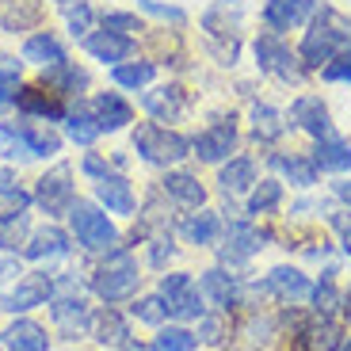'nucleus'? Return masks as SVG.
I'll return each instance as SVG.
<instances>
[{
    "label": "nucleus",
    "mask_w": 351,
    "mask_h": 351,
    "mask_svg": "<svg viewBox=\"0 0 351 351\" xmlns=\"http://www.w3.org/2000/svg\"><path fill=\"white\" fill-rule=\"evenodd\" d=\"M306 69H321L336 53H351V16H343L332 4H321L309 19V31L298 46Z\"/></svg>",
    "instance_id": "obj_1"
},
{
    "label": "nucleus",
    "mask_w": 351,
    "mask_h": 351,
    "mask_svg": "<svg viewBox=\"0 0 351 351\" xmlns=\"http://www.w3.org/2000/svg\"><path fill=\"white\" fill-rule=\"evenodd\" d=\"M141 287V271H138V260H134L130 248L114 245L111 252H107V260L96 267V275H92V290H96V298H104L107 306H114V302H126L134 298Z\"/></svg>",
    "instance_id": "obj_2"
},
{
    "label": "nucleus",
    "mask_w": 351,
    "mask_h": 351,
    "mask_svg": "<svg viewBox=\"0 0 351 351\" xmlns=\"http://www.w3.org/2000/svg\"><path fill=\"white\" fill-rule=\"evenodd\" d=\"M134 149L153 168H176L191 157V141L160 123H138L134 126Z\"/></svg>",
    "instance_id": "obj_3"
},
{
    "label": "nucleus",
    "mask_w": 351,
    "mask_h": 351,
    "mask_svg": "<svg viewBox=\"0 0 351 351\" xmlns=\"http://www.w3.org/2000/svg\"><path fill=\"white\" fill-rule=\"evenodd\" d=\"M252 53H256V69L275 77L279 84H302V77H306L302 53L290 50V43L279 31H260L252 43Z\"/></svg>",
    "instance_id": "obj_4"
},
{
    "label": "nucleus",
    "mask_w": 351,
    "mask_h": 351,
    "mask_svg": "<svg viewBox=\"0 0 351 351\" xmlns=\"http://www.w3.org/2000/svg\"><path fill=\"white\" fill-rule=\"evenodd\" d=\"M69 226H73L77 245L88 248V252H111L119 245V229H114V221L107 218L104 206H96V202H84V199L73 202Z\"/></svg>",
    "instance_id": "obj_5"
},
{
    "label": "nucleus",
    "mask_w": 351,
    "mask_h": 351,
    "mask_svg": "<svg viewBox=\"0 0 351 351\" xmlns=\"http://www.w3.org/2000/svg\"><path fill=\"white\" fill-rule=\"evenodd\" d=\"M160 298L168 302V317H176V321H199L206 313V298L187 271H168L160 279Z\"/></svg>",
    "instance_id": "obj_6"
},
{
    "label": "nucleus",
    "mask_w": 351,
    "mask_h": 351,
    "mask_svg": "<svg viewBox=\"0 0 351 351\" xmlns=\"http://www.w3.org/2000/svg\"><path fill=\"white\" fill-rule=\"evenodd\" d=\"M237 119L229 114V119H214V123H206L199 134H195L191 141V157H199L202 165H226L229 153L237 149Z\"/></svg>",
    "instance_id": "obj_7"
},
{
    "label": "nucleus",
    "mask_w": 351,
    "mask_h": 351,
    "mask_svg": "<svg viewBox=\"0 0 351 351\" xmlns=\"http://www.w3.org/2000/svg\"><path fill=\"white\" fill-rule=\"evenodd\" d=\"M290 126H298V130H306L313 141L321 138H336V123H332V111H328V104L317 92H302V96L290 99V111H287Z\"/></svg>",
    "instance_id": "obj_8"
},
{
    "label": "nucleus",
    "mask_w": 351,
    "mask_h": 351,
    "mask_svg": "<svg viewBox=\"0 0 351 351\" xmlns=\"http://www.w3.org/2000/svg\"><path fill=\"white\" fill-rule=\"evenodd\" d=\"M58 290V279L46 271H35V275H23L19 282H12L4 294H0V309L4 313H27V309H38L53 298Z\"/></svg>",
    "instance_id": "obj_9"
},
{
    "label": "nucleus",
    "mask_w": 351,
    "mask_h": 351,
    "mask_svg": "<svg viewBox=\"0 0 351 351\" xmlns=\"http://www.w3.org/2000/svg\"><path fill=\"white\" fill-rule=\"evenodd\" d=\"M35 202L43 206L50 218H58V214H69L73 202H77V187H73V168L69 165H58L50 168V172L43 176L35 184Z\"/></svg>",
    "instance_id": "obj_10"
},
{
    "label": "nucleus",
    "mask_w": 351,
    "mask_h": 351,
    "mask_svg": "<svg viewBox=\"0 0 351 351\" xmlns=\"http://www.w3.org/2000/svg\"><path fill=\"white\" fill-rule=\"evenodd\" d=\"M263 241H267V233H260L248 218H233L226 226V233H221V248H218L221 267H226V263L229 267H233V263H245L248 256H256L263 248Z\"/></svg>",
    "instance_id": "obj_11"
},
{
    "label": "nucleus",
    "mask_w": 351,
    "mask_h": 351,
    "mask_svg": "<svg viewBox=\"0 0 351 351\" xmlns=\"http://www.w3.org/2000/svg\"><path fill=\"white\" fill-rule=\"evenodd\" d=\"M199 290H202V298H206V306H214L218 313H229V309L241 306V298H245V282H241V275H229L226 267L202 271Z\"/></svg>",
    "instance_id": "obj_12"
},
{
    "label": "nucleus",
    "mask_w": 351,
    "mask_h": 351,
    "mask_svg": "<svg viewBox=\"0 0 351 351\" xmlns=\"http://www.w3.org/2000/svg\"><path fill=\"white\" fill-rule=\"evenodd\" d=\"M141 107H145V114H149L153 123L165 126V123H180L191 111V96L180 84H160V88H153V92L141 96Z\"/></svg>",
    "instance_id": "obj_13"
},
{
    "label": "nucleus",
    "mask_w": 351,
    "mask_h": 351,
    "mask_svg": "<svg viewBox=\"0 0 351 351\" xmlns=\"http://www.w3.org/2000/svg\"><path fill=\"white\" fill-rule=\"evenodd\" d=\"M317 12V0H267L260 12V19L267 23V31H298L313 19Z\"/></svg>",
    "instance_id": "obj_14"
},
{
    "label": "nucleus",
    "mask_w": 351,
    "mask_h": 351,
    "mask_svg": "<svg viewBox=\"0 0 351 351\" xmlns=\"http://www.w3.org/2000/svg\"><path fill=\"white\" fill-rule=\"evenodd\" d=\"M263 290L271 294V298L287 302V306H298V302H309V294H313V282H309L306 271H298V267H271L267 271V279H263Z\"/></svg>",
    "instance_id": "obj_15"
},
{
    "label": "nucleus",
    "mask_w": 351,
    "mask_h": 351,
    "mask_svg": "<svg viewBox=\"0 0 351 351\" xmlns=\"http://www.w3.org/2000/svg\"><path fill=\"white\" fill-rule=\"evenodd\" d=\"M84 50H88V58H96L104 65H123V62H130V53H134V35L99 27V31L84 35Z\"/></svg>",
    "instance_id": "obj_16"
},
{
    "label": "nucleus",
    "mask_w": 351,
    "mask_h": 351,
    "mask_svg": "<svg viewBox=\"0 0 351 351\" xmlns=\"http://www.w3.org/2000/svg\"><path fill=\"white\" fill-rule=\"evenodd\" d=\"M16 107H19V114H31V119H43V123H58V119L69 114L62 96L58 92H46V88H19Z\"/></svg>",
    "instance_id": "obj_17"
},
{
    "label": "nucleus",
    "mask_w": 351,
    "mask_h": 351,
    "mask_svg": "<svg viewBox=\"0 0 351 351\" xmlns=\"http://www.w3.org/2000/svg\"><path fill=\"white\" fill-rule=\"evenodd\" d=\"M260 184V176H256V160L248 153L241 157H229L226 165L218 168V187L226 199H237V195H248L252 187Z\"/></svg>",
    "instance_id": "obj_18"
},
{
    "label": "nucleus",
    "mask_w": 351,
    "mask_h": 351,
    "mask_svg": "<svg viewBox=\"0 0 351 351\" xmlns=\"http://www.w3.org/2000/svg\"><path fill=\"white\" fill-rule=\"evenodd\" d=\"M50 317L58 321V328L69 332V336L92 332V309H88V302L77 298V294H58V298H50Z\"/></svg>",
    "instance_id": "obj_19"
},
{
    "label": "nucleus",
    "mask_w": 351,
    "mask_h": 351,
    "mask_svg": "<svg viewBox=\"0 0 351 351\" xmlns=\"http://www.w3.org/2000/svg\"><path fill=\"white\" fill-rule=\"evenodd\" d=\"M96 202L107 214H119V218H130L134 214V187L126 176L107 172L104 180H96Z\"/></svg>",
    "instance_id": "obj_20"
},
{
    "label": "nucleus",
    "mask_w": 351,
    "mask_h": 351,
    "mask_svg": "<svg viewBox=\"0 0 351 351\" xmlns=\"http://www.w3.org/2000/svg\"><path fill=\"white\" fill-rule=\"evenodd\" d=\"M160 191H165L172 202L187 206V210H199V206H206V187L199 184V176H195V172H184V168H172V172L160 180Z\"/></svg>",
    "instance_id": "obj_21"
},
{
    "label": "nucleus",
    "mask_w": 351,
    "mask_h": 351,
    "mask_svg": "<svg viewBox=\"0 0 351 351\" xmlns=\"http://www.w3.org/2000/svg\"><path fill=\"white\" fill-rule=\"evenodd\" d=\"M221 233H226L221 218H218L214 210H206V206H199V214H187V218L180 221V237H184L187 245H195V248H210V245H218Z\"/></svg>",
    "instance_id": "obj_22"
},
{
    "label": "nucleus",
    "mask_w": 351,
    "mask_h": 351,
    "mask_svg": "<svg viewBox=\"0 0 351 351\" xmlns=\"http://www.w3.org/2000/svg\"><path fill=\"white\" fill-rule=\"evenodd\" d=\"M88 107H92V114H96L99 130H107V134H114V130H123V126L134 123V107L126 104L119 92H99V96H92Z\"/></svg>",
    "instance_id": "obj_23"
},
{
    "label": "nucleus",
    "mask_w": 351,
    "mask_h": 351,
    "mask_svg": "<svg viewBox=\"0 0 351 351\" xmlns=\"http://www.w3.org/2000/svg\"><path fill=\"white\" fill-rule=\"evenodd\" d=\"M23 256L27 260H62V256H69V233L58 226L35 229L23 245Z\"/></svg>",
    "instance_id": "obj_24"
},
{
    "label": "nucleus",
    "mask_w": 351,
    "mask_h": 351,
    "mask_svg": "<svg viewBox=\"0 0 351 351\" xmlns=\"http://www.w3.org/2000/svg\"><path fill=\"white\" fill-rule=\"evenodd\" d=\"M0 340H4V351H50V336H46V328L38 325V321H31V317L12 321Z\"/></svg>",
    "instance_id": "obj_25"
},
{
    "label": "nucleus",
    "mask_w": 351,
    "mask_h": 351,
    "mask_svg": "<svg viewBox=\"0 0 351 351\" xmlns=\"http://www.w3.org/2000/svg\"><path fill=\"white\" fill-rule=\"evenodd\" d=\"M248 123H252V138L260 141V145H275V141L290 130V119L279 111V107H271V104H252Z\"/></svg>",
    "instance_id": "obj_26"
},
{
    "label": "nucleus",
    "mask_w": 351,
    "mask_h": 351,
    "mask_svg": "<svg viewBox=\"0 0 351 351\" xmlns=\"http://www.w3.org/2000/svg\"><path fill=\"white\" fill-rule=\"evenodd\" d=\"M267 160H271L275 172H282L290 184L302 187V191H309V187L317 184V176H321V168H317L313 157H306V153H290V157L287 153H271Z\"/></svg>",
    "instance_id": "obj_27"
},
{
    "label": "nucleus",
    "mask_w": 351,
    "mask_h": 351,
    "mask_svg": "<svg viewBox=\"0 0 351 351\" xmlns=\"http://www.w3.org/2000/svg\"><path fill=\"white\" fill-rule=\"evenodd\" d=\"M23 58L31 65H43V69H53V65L69 62V58H65L62 38L53 35V31H38V35L27 38V43H23Z\"/></svg>",
    "instance_id": "obj_28"
},
{
    "label": "nucleus",
    "mask_w": 351,
    "mask_h": 351,
    "mask_svg": "<svg viewBox=\"0 0 351 351\" xmlns=\"http://www.w3.org/2000/svg\"><path fill=\"white\" fill-rule=\"evenodd\" d=\"M340 343H343L340 328L325 317H317L313 325H306L294 336V351H340Z\"/></svg>",
    "instance_id": "obj_29"
},
{
    "label": "nucleus",
    "mask_w": 351,
    "mask_h": 351,
    "mask_svg": "<svg viewBox=\"0 0 351 351\" xmlns=\"http://www.w3.org/2000/svg\"><path fill=\"white\" fill-rule=\"evenodd\" d=\"M313 165L321 168V172H332V176H343L351 168V145L343 138H321L313 145Z\"/></svg>",
    "instance_id": "obj_30"
},
{
    "label": "nucleus",
    "mask_w": 351,
    "mask_h": 351,
    "mask_svg": "<svg viewBox=\"0 0 351 351\" xmlns=\"http://www.w3.org/2000/svg\"><path fill=\"white\" fill-rule=\"evenodd\" d=\"M43 84H50L58 96H80L88 88V73L77 62H62V65H53V69L43 73Z\"/></svg>",
    "instance_id": "obj_31"
},
{
    "label": "nucleus",
    "mask_w": 351,
    "mask_h": 351,
    "mask_svg": "<svg viewBox=\"0 0 351 351\" xmlns=\"http://www.w3.org/2000/svg\"><path fill=\"white\" fill-rule=\"evenodd\" d=\"M153 77H157V62H123V65H111V80L126 92H141L149 88Z\"/></svg>",
    "instance_id": "obj_32"
},
{
    "label": "nucleus",
    "mask_w": 351,
    "mask_h": 351,
    "mask_svg": "<svg viewBox=\"0 0 351 351\" xmlns=\"http://www.w3.org/2000/svg\"><path fill=\"white\" fill-rule=\"evenodd\" d=\"M99 123H96V114H92V107L77 104L69 114H65V138L77 141V145H92V141L99 138Z\"/></svg>",
    "instance_id": "obj_33"
},
{
    "label": "nucleus",
    "mask_w": 351,
    "mask_h": 351,
    "mask_svg": "<svg viewBox=\"0 0 351 351\" xmlns=\"http://www.w3.org/2000/svg\"><path fill=\"white\" fill-rule=\"evenodd\" d=\"M282 202V180H260V184L248 191L245 214L248 218H260V214H275Z\"/></svg>",
    "instance_id": "obj_34"
},
{
    "label": "nucleus",
    "mask_w": 351,
    "mask_h": 351,
    "mask_svg": "<svg viewBox=\"0 0 351 351\" xmlns=\"http://www.w3.org/2000/svg\"><path fill=\"white\" fill-rule=\"evenodd\" d=\"M92 336H96L99 343H111V348H123L126 340H130V328H126L123 313H114L111 306L104 309V313L92 317Z\"/></svg>",
    "instance_id": "obj_35"
},
{
    "label": "nucleus",
    "mask_w": 351,
    "mask_h": 351,
    "mask_svg": "<svg viewBox=\"0 0 351 351\" xmlns=\"http://www.w3.org/2000/svg\"><path fill=\"white\" fill-rule=\"evenodd\" d=\"M27 206H31V195L12 180V172H4V176H0V221L19 218Z\"/></svg>",
    "instance_id": "obj_36"
},
{
    "label": "nucleus",
    "mask_w": 351,
    "mask_h": 351,
    "mask_svg": "<svg viewBox=\"0 0 351 351\" xmlns=\"http://www.w3.org/2000/svg\"><path fill=\"white\" fill-rule=\"evenodd\" d=\"M332 275H336V271L328 267V271H325V279L317 282V287H313V294H309V302H313V313H317V317H325V321H328V317H332L336 309L343 306V294L332 287Z\"/></svg>",
    "instance_id": "obj_37"
},
{
    "label": "nucleus",
    "mask_w": 351,
    "mask_h": 351,
    "mask_svg": "<svg viewBox=\"0 0 351 351\" xmlns=\"http://www.w3.org/2000/svg\"><path fill=\"white\" fill-rule=\"evenodd\" d=\"M199 336L184 325H160L157 328V340H153V351H195Z\"/></svg>",
    "instance_id": "obj_38"
},
{
    "label": "nucleus",
    "mask_w": 351,
    "mask_h": 351,
    "mask_svg": "<svg viewBox=\"0 0 351 351\" xmlns=\"http://www.w3.org/2000/svg\"><path fill=\"white\" fill-rule=\"evenodd\" d=\"M130 317H138L141 325H149V328H160L168 321V302L160 298V290L157 294H145V298H138L130 306Z\"/></svg>",
    "instance_id": "obj_39"
},
{
    "label": "nucleus",
    "mask_w": 351,
    "mask_h": 351,
    "mask_svg": "<svg viewBox=\"0 0 351 351\" xmlns=\"http://www.w3.org/2000/svg\"><path fill=\"white\" fill-rule=\"evenodd\" d=\"M19 62H12V58H4L0 53V107L4 104H16V92H19Z\"/></svg>",
    "instance_id": "obj_40"
},
{
    "label": "nucleus",
    "mask_w": 351,
    "mask_h": 351,
    "mask_svg": "<svg viewBox=\"0 0 351 351\" xmlns=\"http://www.w3.org/2000/svg\"><path fill=\"white\" fill-rule=\"evenodd\" d=\"M321 80H328V84H351V53H336L332 62L321 65Z\"/></svg>",
    "instance_id": "obj_41"
},
{
    "label": "nucleus",
    "mask_w": 351,
    "mask_h": 351,
    "mask_svg": "<svg viewBox=\"0 0 351 351\" xmlns=\"http://www.w3.org/2000/svg\"><path fill=\"white\" fill-rule=\"evenodd\" d=\"M92 19H96V12L88 8V0H80L77 8H69V31H73V38L92 35Z\"/></svg>",
    "instance_id": "obj_42"
},
{
    "label": "nucleus",
    "mask_w": 351,
    "mask_h": 351,
    "mask_svg": "<svg viewBox=\"0 0 351 351\" xmlns=\"http://www.w3.org/2000/svg\"><path fill=\"white\" fill-rule=\"evenodd\" d=\"M104 27H111V31H123V35L145 31V23H141L134 12H104Z\"/></svg>",
    "instance_id": "obj_43"
},
{
    "label": "nucleus",
    "mask_w": 351,
    "mask_h": 351,
    "mask_svg": "<svg viewBox=\"0 0 351 351\" xmlns=\"http://www.w3.org/2000/svg\"><path fill=\"white\" fill-rule=\"evenodd\" d=\"M138 8L149 12V16H157V19H168V23H184V19H187L184 8H176V4H160V0H138Z\"/></svg>",
    "instance_id": "obj_44"
},
{
    "label": "nucleus",
    "mask_w": 351,
    "mask_h": 351,
    "mask_svg": "<svg viewBox=\"0 0 351 351\" xmlns=\"http://www.w3.org/2000/svg\"><path fill=\"white\" fill-rule=\"evenodd\" d=\"M172 256H176L172 237H157L149 245V263H153V267H168V263H172Z\"/></svg>",
    "instance_id": "obj_45"
},
{
    "label": "nucleus",
    "mask_w": 351,
    "mask_h": 351,
    "mask_svg": "<svg viewBox=\"0 0 351 351\" xmlns=\"http://www.w3.org/2000/svg\"><path fill=\"white\" fill-rule=\"evenodd\" d=\"M80 172H84L88 180L96 184V180H104V176L111 172V168H107V160L99 157V153H84V160H80Z\"/></svg>",
    "instance_id": "obj_46"
},
{
    "label": "nucleus",
    "mask_w": 351,
    "mask_h": 351,
    "mask_svg": "<svg viewBox=\"0 0 351 351\" xmlns=\"http://www.w3.org/2000/svg\"><path fill=\"white\" fill-rule=\"evenodd\" d=\"M221 317H226V313H221ZM221 317H210V313L199 317V340H206V343H218L221 340Z\"/></svg>",
    "instance_id": "obj_47"
},
{
    "label": "nucleus",
    "mask_w": 351,
    "mask_h": 351,
    "mask_svg": "<svg viewBox=\"0 0 351 351\" xmlns=\"http://www.w3.org/2000/svg\"><path fill=\"white\" fill-rule=\"evenodd\" d=\"M23 279V267H19L16 256H4L0 260V287H8V282H19Z\"/></svg>",
    "instance_id": "obj_48"
},
{
    "label": "nucleus",
    "mask_w": 351,
    "mask_h": 351,
    "mask_svg": "<svg viewBox=\"0 0 351 351\" xmlns=\"http://www.w3.org/2000/svg\"><path fill=\"white\" fill-rule=\"evenodd\" d=\"M332 199L340 202L343 210H351V176H340V180L332 184Z\"/></svg>",
    "instance_id": "obj_49"
},
{
    "label": "nucleus",
    "mask_w": 351,
    "mask_h": 351,
    "mask_svg": "<svg viewBox=\"0 0 351 351\" xmlns=\"http://www.w3.org/2000/svg\"><path fill=\"white\" fill-rule=\"evenodd\" d=\"M332 226H336V233H340V248L351 256V221L348 218H332Z\"/></svg>",
    "instance_id": "obj_50"
},
{
    "label": "nucleus",
    "mask_w": 351,
    "mask_h": 351,
    "mask_svg": "<svg viewBox=\"0 0 351 351\" xmlns=\"http://www.w3.org/2000/svg\"><path fill=\"white\" fill-rule=\"evenodd\" d=\"M343 313L351 317V290H348V294H343Z\"/></svg>",
    "instance_id": "obj_51"
},
{
    "label": "nucleus",
    "mask_w": 351,
    "mask_h": 351,
    "mask_svg": "<svg viewBox=\"0 0 351 351\" xmlns=\"http://www.w3.org/2000/svg\"><path fill=\"white\" fill-rule=\"evenodd\" d=\"M340 351H351V340H343V343H340Z\"/></svg>",
    "instance_id": "obj_52"
},
{
    "label": "nucleus",
    "mask_w": 351,
    "mask_h": 351,
    "mask_svg": "<svg viewBox=\"0 0 351 351\" xmlns=\"http://www.w3.org/2000/svg\"><path fill=\"white\" fill-rule=\"evenodd\" d=\"M0 348H4V340H0Z\"/></svg>",
    "instance_id": "obj_53"
}]
</instances>
